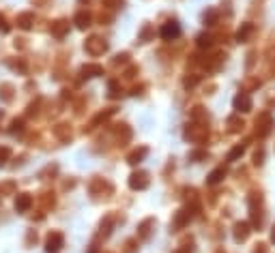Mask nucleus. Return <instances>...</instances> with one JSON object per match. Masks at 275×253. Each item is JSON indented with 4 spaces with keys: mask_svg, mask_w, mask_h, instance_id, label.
I'll use <instances>...</instances> for the list:
<instances>
[{
    "mask_svg": "<svg viewBox=\"0 0 275 253\" xmlns=\"http://www.w3.org/2000/svg\"><path fill=\"white\" fill-rule=\"evenodd\" d=\"M6 155H9V150H6V148H2V150H0V163H2V159H4Z\"/></svg>",
    "mask_w": 275,
    "mask_h": 253,
    "instance_id": "f257e3e1",
    "label": "nucleus"
},
{
    "mask_svg": "<svg viewBox=\"0 0 275 253\" xmlns=\"http://www.w3.org/2000/svg\"><path fill=\"white\" fill-rule=\"evenodd\" d=\"M273 243H275V228H273Z\"/></svg>",
    "mask_w": 275,
    "mask_h": 253,
    "instance_id": "f03ea898",
    "label": "nucleus"
}]
</instances>
